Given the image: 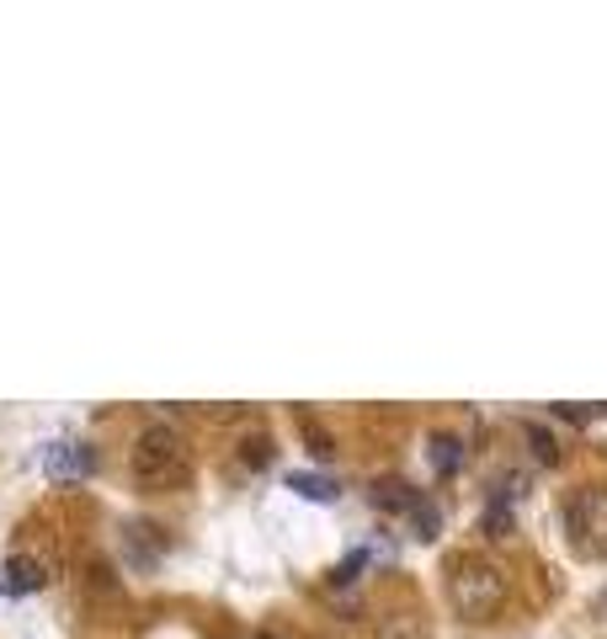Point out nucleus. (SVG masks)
Segmentation results:
<instances>
[{"label":"nucleus","mask_w":607,"mask_h":639,"mask_svg":"<svg viewBox=\"0 0 607 639\" xmlns=\"http://www.w3.org/2000/svg\"><path fill=\"white\" fill-rule=\"evenodd\" d=\"M486 533L490 538H506L512 533V507H486Z\"/></svg>","instance_id":"13"},{"label":"nucleus","mask_w":607,"mask_h":639,"mask_svg":"<svg viewBox=\"0 0 607 639\" xmlns=\"http://www.w3.org/2000/svg\"><path fill=\"white\" fill-rule=\"evenodd\" d=\"M367 501H373L378 512H389V518H410V507H416L421 496H416V485H410V479L384 475L378 485H373V490H367Z\"/></svg>","instance_id":"5"},{"label":"nucleus","mask_w":607,"mask_h":639,"mask_svg":"<svg viewBox=\"0 0 607 639\" xmlns=\"http://www.w3.org/2000/svg\"><path fill=\"white\" fill-rule=\"evenodd\" d=\"M527 448H533V458H538L544 469H555V464H560V442L549 438L544 427H527Z\"/></svg>","instance_id":"10"},{"label":"nucleus","mask_w":607,"mask_h":639,"mask_svg":"<svg viewBox=\"0 0 607 639\" xmlns=\"http://www.w3.org/2000/svg\"><path fill=\"white\" fill-rule=\"evenodd\" d=\"M128 469H133V479H139L144 490H176V485H187V475H192L187 438H182L176 427H165V421L144 427V432L133 438Z\"/></svg>","instance_id":"1"},{"label":"nucleus","mask_w":607,"mask_h":639,"mask_svg":"<svg viewBox=\"0 0 607 639\" xmlns=\"http://www.w3.org/2000/svg\"><path fill=\"white\" fill-rule=\"evenodd\" d=\"M555 416H560V421H575V427H581V421H586V416H597V410H581V405H555Z\"/></svg>","instance_id":"14"},{"label":"nucleus","mask_w":607,"mask_h":639,"mask_svg":"<svg viewBox=\"0 0 607 639\" xmlns=\"http://www.w3.org/2000/svg\"><path fill=\"white\" fill-rule=\"evenodd\" d=\"M570 538L586 555H607V485H586L570 501Z\"/></svg>","instance_id":"3"},{"label":"nucleus","mask_w":607,"mask_h":639,"mask_svg":"<svg viewBox=\"0 0 607 639\" xmlns=\"http://www.w3.org/2000/svg\"><path fill=\"white\" fill-rule=\"evenodd\" d=\"M427 458H432V469H437V475H453V469L464 464V442L453 438V432H437V438L427 442Z\"/></svg>","instance_id":"8"},{"label":"nucleus","mask_w":607,"mask_h":639,"mask_svg":"<svg viewBox=\"0 0 607 639\" xmlns=\"http://www.w3.org/2000/svg\"><path fill=\"white\" fill-rule=\"evenodd\" d=\"M245 464H250V469H267V464H272V438H261V432L245 438Z\"/></svg>","instance_id":"11"},{"label":"nucleus","mask_w":607,"mask_h":639,"mask_svg":"<svg viewBox=\"0 0 607 639\" xmlns=\"http://www.w3.org/2000/svg\"><path fill=\"white\" fill-rule=\"evenodd\" d=\"M358 570H367V549H352V555L336 565V576H330V581H336V586H347V581H358Z\"/></svg>","instance_id":"12"},{"label":"nucleus","mask_w":607,"mask_h":639,"mask_svg":"<svg viewBox=\"0 0 607 639\" xmlns=\"http://www.w3.org/2000/svg\"><path fill=\"white\" fill-rule=\"evenodd\" d=\"M256 639H278V635H256Z\"/></svg>","instance_id":"15"},{"label":"nucleus","mask_w":607,"mask_h":639,"mask_svg":"<svg viewBox=\"0 0 607 639\" xmlns=\"http://www.w3.org/2000/svg\"><path fill=\"white\" fill-rule=\"evenodd\" d=\"M288 485L304 496V501H320V507H330L336 496H341V485L330 475H315V469H299V475H288Z\"/></svg>","instance_id":"7"},{"label":"nucleus","mask_w":607,"mask_h":639,"mask_svg":"<svg viewBox=\"0 0 607 639\" xmlns=\"http://www.w3.org/2000/svg\"><path fill=\"white\" fill-rule=\"evenodd\" d=\"M501 597H506V570H501V565L475 559V555H464L453 565V576H447V602H453L464 618H480L490 607H501Z\"/></svg>","instance_id":"2"},{"label":"nucleus","mask_w":607,"mask_h":639,"mask_svg":"<svg viewBox=\"0 0 607 639\" xmlns=\"http://www.w3.org/2000/svg\"><path fill=\"white\" fill-rule=\"evenodd\" d=\"M43 469H48V479H85L96 469V453L85 442H54L43 453Z\"/></svg>","instance_id":"4"},{"label":"nucleus","mask_w":607,"mask_h":639,"mask_svg":"<svg viewBox=\"0 0 607 639\" xmlns=\"http://www.w3.org/2000/svg\"><path fill=\"white\" fill-rule=\"evenodd\" d=\"M410 527H416V538H421V544H432V538L443 533L437 507H432V501H416V507H410Z\"/></svg>","instance_id":"9"},{"label":"nucleus","mask_w":607,"mask_h":639,"mask_svg":"<svg viewBox=\"0 0 607 639\" xmlns=\"http://www.w3.org/2000/svg\"><path fill=\"white\" fill-rule=\"evenodd\" d=\"M5 586H11V592H43V586H48V570H43V559L11 555V559H5Z\"/></svg>","instance_id":"6"}]
</instances>
